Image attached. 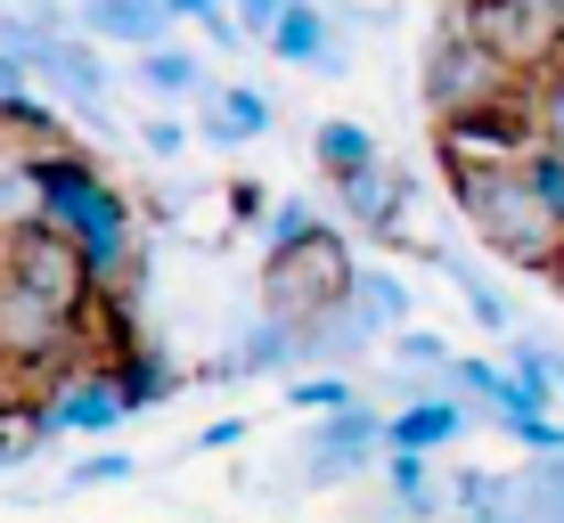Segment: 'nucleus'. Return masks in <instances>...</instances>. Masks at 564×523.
<instances>
[{"mask_svg": "<svg viewBox=\"0 0 564 523\" xmlns=\"http://www.w3.org/2000/svg\"><path fill=\"white\" fill-rule=\"evenodd\" d=\"M33 83H42V74H33L25 57L0 50V115H9V123H33V131H57V123H50V107L33 99Z\"/></svg>", "mask_w": 564, "mask_h": 523, "instance_id": "obj_21", "label": "nucleus"}, {"mask_svg": "<svg viewBox=\"0 0 564 523\" xmlns=\"http://www.w3.org/2000/svg\"><path fill=\"white\" fill-rule=\"evenodd\" d=\"M319 213H311L303 197H279V205H270V221H262V254H295V246L303 238H319Z\"/></svg>", "mask_w": 564, "mask_h": 523, "instance_id": "obj_24", "label": "nucleus"}, {"mask_svg": "<svg viewBox=\"0 0 564 523\" xmlns=\"http://www.w3.org/2000/svg\"><path fill=\"white\" fill-rule=\"evenodd\" d=\"M286 410H303V417L360 410V384H352V377H286Z\"/></svg>", "mask_w": 564, "mask_h": 523, "instance_id": "obj_23", "label": "nucleus"}, {"mask_svg": "<svg viewBox=\"0 0 564 523\" xmlns=\"http://www.w3.org/2000/svg\"><path fill=\"white\" fill-rule=\"evenodd\" d=\"M384 475H393V499H401V515H434V508H442V491H434V458L384 450Z\"/></svg>", "mask_w": 564, "mask_h": 523, "instance_id": "obj_22", "label": "nucleus"}, {"mask_svg": "<svg viewBox=\"0 0 564 523\" xmlns=\"http://www.w3.org/2000/svg\"><path fill=\"white\" fill-rule=\"evenodd\" d=\"M0 164H9V140H0Z\"/></svg>", "mask_w": 564, "mask_h": 523, "instance_id": "obj_35", "label": "nucleus"}, {"mask_svg": "<svg viewBox=\"0 0 564 523\" xmlns=\"http://www.w3.org/2000/svg\"><path fill=\"white\" fill-rule=\"evenodd\" d=\"M74 344H83V319L57 312L50 295H33V286H17L9 270H0V368L50 377V368L74 360Z\"/></svg>", "mask_w": 564, "mask_h": 523, "instance_id": "obj_6", "label": "nucleus"}, {"mask_svg": "<svg viewBox=\"0 0 564 523\" xmlns=\"http://www.w3.org/2000/svg\"><path fill=\"white\" fill-rule=\"evenodd\" d=\"M172 17H181V25H205L213 42H238V25H229V0H172Z\"/></svg>", "mask_w": 564, "mask_h": 523, "instance_id": "obj_31", "label": "nucleus"}, {"mask_svg": "<svg viewBox=\"0 0 564 523\" xmlns=\"http://www.w3.org/2000/svg\"><path fill=\"white\" fill-rule=\"evenodd\" d=\"M508 83H516V74L499 66V57L482 50L475 33L458 25V17L434 33V50H425V74H417L425 115H434L442 131H458V123H475V115H491L499 99H508Z\"/></svg>", "mask_w": 564, "mask_h": 523, "instance_id": "obj_4", "label": "nucleus"}, {"mask_svg": "<svg viewBox=\"0 0 564 523\" xmlns=\"http://www.w3.org/2000/svg\"><path fill=\"white\" fill-rule=\"evenodd\" d=\"M115 384H123V401H131V410H148V401H172V384H181V377H172V360L131 352L123 368H115Z\"/></svg>", "mask_w": 564, "mask_h": 523, "instance_id": "obj_25", "label": "nucleus"}, {"mask_svg": "<svg viewBox=\"0 0 564 523\" xmlns=\"http://www.w3.org/2000/svg\"><path fill=\"white\" fill-rule=\"evenodd\" d=\"M270 50H279L286 66H311V74H344V50H336V33H327L319 0H295V9L279 17V33H270Z\"/></svg>", "mask_w": 564, "mask_h": 523, "instance_id": "obj_15", "label": "nucleus"}, {"mask_svg": "<svg viewBox=\"0 0 564 523\" xmlns=\"http://www.w3.org/2000/svg\"><path fill=\"white\" fill-rule=\"evenodd\" d=\"M33 213L90 262L99 295L131 270V197L83 156H33Z\"/></svg>", "mask_w": 564, "mask_h": 523, "instance_id": "obj_2", "label": "nucleus"}, {"mask_svg": "<svg viewBox=\"0 0 564 523\" xmlns=\"http://www.w3.org/2000/svg\"><path fill=\"white\" fill-rule=\"evenodd\" d=\"M229 442H246V417H221V425H205V434H197V450H229Z\"/></svg>", "mask_w": 564, "mask_h": 523, "instance_id": "obj_34", "label": "nucleus"}, {"mask_svg": "<svg viewBox=\"0 0 564 523\" xmlns=\"http://www.w3.org/2000/svg\"><path fill=\"white\" fill-rule=\"evenodd\" d=\"M25 66L42 74L50 90H66L83 115H107V99H115V66H99V42H83L74 17H42V42H33Z\"/></svg>", "mask_w": 564, "mask_h": 523, "instance_id": "obj_8", "label": "nucleus"}, {"mask_svg": "<svg viewBox=\"0 0 564 523\" xmlns=\"http://www.w3.org/2000/svg\"><path fill=\"white\" fill-rule=\"evenodd\" d=\"M466 434V410L451 393H425L417 410H401L393 425H384V450H410V458H434V450H451V442Z\"/></svg>", "mask_w": 564, "mask_h": 523, "instance_id": "obj_14", "label": "nucleus"}, {"mask_svg": "<svg viewBox=\"0 0 564 523\" xmlns=\"http://www.w3.org/2000/svg\"><path fill=\"white\" fill-rule=\"evenodd\" d=\"M336 197H344V213L360 221V238H401V181H384V164L360 172V181H344Z\"/></svg>", "mask_w": 564, "mask_h": 523, "instance_id": "obj_17", "label": "nucleus"}, {"mask_svg": "<svg viewBox=\"0 0 564 523\" xmlns=\"http://www.w3.org/2000/svg\"><path fill=\"white\" fill-rule=\"evenodd\" d=\"M262 131H270V99L254 83H213L197 99V140H213V148H254Z\"/></svg>", "mask_w": 564, "mask_h": 523, "instance_id": "obj_12", "label": "nucleus"}, {"mask_svg": "<svg viewBox=\"0 0 564 523\" xmlns=\"http://www.w3.org/2000/svg\"><path fill=\"white\" fill-rule=\"evenodd\" d=\"M532 140L564 156V74H549V83H540V107H532Z\"/></svg>", "mask_w": 564, "mask_h": 523, "instance_id": "obj_28", "label": "nucleus"}, {"mask_svg": "<svg viewBox=\"0 0 564 523\" xmlns=\"http://www.w3.org/2000/svg\"><path fill=\"white\" fill-rule=\"evenodd\" d=\"M352 279H360V262H352V246H344L336 229L303 238L295 254H262V319L311 327V319L352 303Z\"/></svg>", "mask_w": 564, "mask_h": 523, "instance_id": "obj_3", "label": "nucleus"}, {"mask_svg": "<svg viewBox=\"0 0 564 523\" xmlns=\"http://www.w3.org/2000/svg\"><path fill=\"white\" fill-rule=\"evenodd\" d=\"M352 312L377 327V336H384V327L401 336V327H410V286H401L384 262H360V279H352Z\"/></svg>", "mask_w": 564, "mask_h": 523, "instance_id": "obj_18", "label": "nucleus"}, {"mask_svg": "<svg viewBox=\"0 0 564 523\" xmlns=\"http://www.w3.org/2000/svg\"><path fill=\"white\" fill-rule=\"evenodd\" d=\"M262 368H286L295 377V327H279V319H262L254 336L229 352V377H262Z\"/></svg>", "mask_w": 564, "mask_h": 523, "instance_id": "obj_19", "label": "nucleus"}, {"mask_svg": "<svg viewBox=\"0 0 564 523\" xmlns=\"http://www.w3.org/2000/svg\"><path fill=\"white\" fill-rule=\"evenodd\" d=\"M523 181H532V197L549 205V221L564 229V156H556V148H540V140H532V148H523Z\"/></svg>", "mask_w": 564, "mask_h": 523, "instance_id": "obj_26", "label": "nucleus"}, {"mask_svg": "<svg viewBox=\"0 0 564 523\" xmlns=\"http://www.w3.org/2000/svg\"><path fill=\"white\" fill-rule=\"evenodd\" d=\"M384 425H393V417H377L368 401H360V410L319 417V434H311V482H336V475H352L368 450H384Z\"/></svg>", "mask_w": 564, "mask_h": 523, "instance_id": "obj_11", "label": "nucleus"}, {"mask_svg": "<svg viewBox=\"0 0 564 523\" xmlns=\"http://www.w3.org/2000/svg\"><path fill=\"white\" fill-rule=\"evenodd\" d=\"M286 9H295V0H238V33H262V42H270Z\"/></svg>", "mask_w": 564, "mask_h": 523, "instance_id": "obj_32", "label": "nucleus"}, {"mask_svg": "<svg viewBox=\"0 0 564 523\" xmlns=\"http://www.w3.org/2000/svg\"><path fill=\"white\" fill-rule=\"evenodd\" d=\"M172 25H181V17H172V0H83V9H74V33H83V42L131 50V57L164 50Z\"/></svg>", "mask_w": 564, "mask_h": 523, "instance_id": "obj_9", "label": "nucleus"}, {"mask_svg": "<svg viewBox=\"0 0 564 523\" xmlns=\"http://www.w3.org/2000/svg\"><path fill=\"white\" fill-rule=\"evenodd\" d=\"M556 9H564V0H556Z\"/></svg>", "mask_w": 564, "mask_h": 523, "instance_id": "obj_36", "label": "nucleus"}, {"mask_svg": "<svg viewBox=\"0 0 564 523\" xmlns=\"http://www.w3.org/2000/svg\"><path fill=\"white\" fill-rule=\"evenodd\" d=\"M123 417H131V401H123V384H115V368L57 384L42 410H33V425H42V434H107V425H123Z\"/></svg>", "mask_w": 564, "mask_h": 523, "instance_id": "obj_10", "label": "nucleus"}, {"mask_svg": "<svg viewBox=\"0 0 564 523\" xmlns=\"http://www.w3.org/2000/svg\"><path fill=\"white\" fill-rule=\"evenodd\" d=\"M523 148L516 156H458V148H442V164H451L466 229H475L499 262L532 270V279H564V229L549 221V205H540L532 181H523Z\"/></svg>", "mask_w": 564, "mask_h": 523, "instance_id": "obj_1", "label": "nucleus"}, {"mask_svg": "<svg viewBox=\"0 0 564 523\" xmlns=\"http://www.w3.org/2000/svg\"><path fill=\"white\" fill-rule=\"evenodd\" d=\"M0 270H9L17 286H33V295H50L57 312H74L83 319V303L99 295V279H90V262L74 254L66 238L33 213V221H9V238H0Z\"/></svg>", "mask_w": 564, "mask_h": 523, "instance_id": "obj_7", "label": "nucleus"}, {"mask_svg": "<svg viewBox=\"0 0 564 523\" xmlns=\"http://www.w3.org/2000/svg\"><path fill=\"white\" fill-rule=\"evenodd\" d=\"M311 164L327 172V181H360V172H377V131L352 123V115H336V123H319L311 131Z\"/></svg>", "mask_w": 564, "mask_h": 523, "instance_id": "obj_16", "label": "nucleus"}, {"mask_svg": "<svg viewBox=\"0 0 564 523\" xmlns=\"http://www.w3.org/2000/svg\"><path fill=\"white\" fill-rule=\"evenodd\" d=\"M140 458H123V450H99V458H83V467L66 475V491H99V482H123Z\"/></svg>", "mask_w": 564, "mask_h": 523, "instance_id": "obj_30", "label": "nucleus"}, {"mask_svg": "<svg viewBox=\"0 0 564 523\" xmlns=\"http://www.w3.org/2000/svg\"><path fill=\"white\" fill-rule=\"evenodd\" d=\"M131 83H140L148 99L172 115V107H197L205 90H213V74H205V57H188V50H172V42H164V50L131 57Z\"/></svg>", "mask_w": 564, "mask_h": 523, "instance_id": "obj_13", "label": "nucleus"}, {"mask_svg": "<svg viewBox=\"0 0 564 523\" xmlns=\"http://www.w3.org/2000/svg\"><path fill=\"white\" fill-rule=\"evenodd\" d=\"M393 360H410V368H458V352L434 336V327H401V336H393Z\"/></svg>", "mask_w": 564, "mask_h": 523, "instance_id": "obj_27", "label": "nucleus"}, {"mask_svg": "<svg viewBox=\"0 0 564 523\" xmlns=\"http://www.w3.org/2000/svg\"><path fill=\"white\" fill-rule=\"evenodd\" d=\"M425 262H434V270H442V279H451V286H458V295H466V312H475L482 327H491V336H508V327H516V312H508V303H499V295H491V286H482V279H475V270H466V262H458V254H442V246H434V254H425Z\"/></svg>", "mask_w": 564, "mask_h": 523, "instance_id": "obj_20", "label": "nucleus"}, {"mask_svg": "<svg viewBox=\"0 0 564 523\" xmlns=\"http://www.w3.org/2000/svg\"><path fill=\"white\" fill-rule=\"evenodd\" d=\"M458 25L508 74H549L564 57V9L556 0H458Z\"/></svg>", "mask_w": 564, "mask_h": 523, "instance_id": "obj_5", "label": "nucleus"}, {"mask_svg": "<svg viewBox=\"0 0 564 523\" xmlns=\"http://www.w3.org/2000/svg\"><path fill=\"white\" fill-rule=\"evenodd\" d=\"M229 221H270V205H262L254 181H229Z\"/></svg>", "mask_w": 564, "mask_h": 523, "instance_id": "obj_33", "label": "nucleus"}, {"mask_svg": "<svg viewBox=\"0 0 564 523\" xmlns=\"http://www.w3.org/2000/svg\"><path fill=\"white\" fill-rule=\"evenodd\" d=\"M140 148H148L155 164H172V156L188 148V123H181V115H164V107H155L148 123H140Z\"/></svg>", "mask_w": 564, "mask_h": 523, "instance_id": "obj_29", "label": "nucleus"}]
</instances>
